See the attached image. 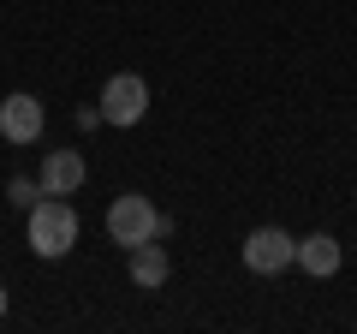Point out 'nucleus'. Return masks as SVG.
<instances>
[{
    "label": "nucleus",
    "mask_w": 357,
    "mask_h": 334,
    "mask_svg": "<svg viewBox=\"0 0 357 334\" xmlns=\"http://www.w3.org/2000/svg\"><path fill=\"white\" fill-rule=\"evenodd\" d=\"M340 263H345V251H340L333 233H310V239H298V269H304V275L328 281V275H340Z\"/></svg>",
    "instance_id": "obj_8"
},
{
    "label": "nucleus",
    "mask_w": 357,
    "mask_h": 334,
    "mask_svg": "<svg viewBox=\"0 0 357 334\" xmlns=\"http://www.w3.org/2000/svg\"><path fill=\"white\" fill-rule=\"evenodd\" d=\"M96 126H107V119H102V102H96V108H77V131H96Z\"/></svg>",
    "instance_id": "obj_10"
},
{
    "label": "nucleus",
    "mask_w": 357,
    "mask_h": 334,
    "mask_svg": "<svg viewBox=\"0 0 357 334\" xmlns=\"http://www.w3.org/2000/svg\"><path fill=\"white\" fill-rule=\"evenodd\" d=\"M36 185H42V197H72V191H84V150H48V155H42Z\"/></svg>",
    "instance_id": "obj_6"
},
{
    "label": "nucleus",
    "mask_w": 357,
    "mask_h": 334,
    "mask_svg": "<svg viewBox=\"0 0 357 334\" xmlns=\"http://www.w3.org/2000/svg\"><path fill=\"white\" fill-rule=\"evenodd\" d=\"M0 317H6V286H0Z\"/></svg>",
    "instance_id": "obj_11"
},
{
    "label": "nucleus",
    "mask_w": 357,
    "mask_h": 334,
    "mask_svg": "<svg viewBox=\"0 0 357 334\" xmlns=\"http://www.w3.org/2000/svg\"><path fill=\"white\" fill-rule=\"evenodd\" d=\"M298 263V239L286 227H256L244 239V269L250 275H286Z\"/></svg>",
    "instance_id": "obj_4"
},
{
    "label": "nucleus",
    "mask_w": 357,
    "mask_h": 334,
    "mask_svg": "<svg viewBox=\"0 0 357 334\" xmlns=\"http://www.w3.org/2000/svg\"><path fill=\"white\" fill-rule=\"evenodd\" d=\"M36 191H42V185H36V180H30V173H18V180H13V185H6V197H13V203H18V209H30V203H36Z\"/></svg>",
    "instance_id": "obj_9"
},
{
    "label": "nucleus",
    "mask_w": 357,
    "mask_h": 334,
    "mask_svg": "<svg viewBox=\"0 0 357 334\" xmlns=\"http://www.w3.org/2000/svg\"><path fill=\"white\" fill-rule=\"evenodd\" d=\"M24 215H30V221H24L30 251H36V257H48V263L66 257V251L77 245V233H84V227H77V209L66 203V197H36Z\"/></svg>",
    "instance_id": "obj_1"
},
{
    "label": "nucleus",
    "mask_w": 357,
    "mask_h": 334,
    "mask_svg": "<svg viewBox=\"0 0 357 334\" xmlns=\"http://www.w3.org/2000/svg\"><path fill=\"white\" fill-rule=\"evenodd\" d=\"M126 257H131V286H143V293L167 286V275H173V263H167V245H161V239H143V245H131Z\"/></svg>",
    "instance_id": "obj_7"
},
{
    "label": "nucleus",
    "mask_w": 357,
    "mask_h": 334,
    "mask_svg": "<svg viewBox=\"0 0 357 334\" xmlns=\"http://www.w3.org/2000/svg\"><path fill=\"white\" fill-rule=\"evenodd\" d=\"M155 215H161V209H155L143 191H119L114 203H107V239H114L119 251H131V245L155 239Z\"/></svg>",
    "instance_id": "obj_2"
},
{
    "label": "nucleus",
    "mask_w": 357,
    "mask_h": 334,
    "mask_svg": "<svg viewBox=\"0 0 357 334\" xmlns=\"http://www.w3.org/2000/svg\"><path fill=\"white\" fill-rule=\"evenodd\" d=\"M42 126H48V108H42V96H30V90H13L6 102H0V138L6 143H36L42 138Z\"/></svg>",
    "instance_id": "obj_5"
},
{
    "label": "nucleus",
    "mask_w": 357,
    "mask_h": 334,
    "mask_svg": "<svg viewBox=\"0 0 357 334\" xmlns=\"http://www.w3.org/2000/svg\"><path fill=\"white\" fill-rule=\"evenodd\" d=\"M143 114H149V84H143L137 72H114L102 84V119L119 126V131H131Z\"/></svg>",
    "instance_id": "obj_3"
}]
</instances>
